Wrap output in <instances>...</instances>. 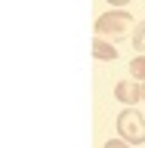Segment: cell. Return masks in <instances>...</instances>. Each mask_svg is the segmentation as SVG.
<instances>
[{
    "mask_svg": "<svg viewBox=\"0 0 145 148\" xmlns=\"http://www.w3.org/2000/svg\"><path fill=\"white\" fill-rule=\"evenodd\" d=\"M114 99L118 102H124V105H136V102H142V83H136V80H120V83H114Z\"/></svg>",
    "mask_w": 145,
    "mask_h": 148,
    "instance_id": "obj_3",
    "label": "cell"
},
{
    "mask_svg": "<svg viewBox=\"0 0 145 148\" xmlns=\"http://www.w3.org/2000/svg\"><path fill=\"white\" fill-rule=\"evenodd\" d=\"M130 74L136 83H145V56H133L130 59Z\"/></svg>",
    "mask_w": 145,
    "mask_h": 148,
    "instance_id": "obj_5",
    "label": "cell"
},
{
    "mask_svg": "<svg viewBox=\"0 0 145 148\" xmlns=\"http://www.w3.org/2000/svg\"><path fill=\"white\" fill-rule=\"evenodd\" d=\"M102 148H130V145L124 142V139H108V142H105Z\"/></svg>",
    "mask_w": 145,
    "mask_h": 148,
    "instance_id": "obj_7",
    "label": "cell"
},
{
    "mask_svg": "<svg viewBox=\"0 0 145 148\" xmlns=\"http://www.w3.org/2000/svg\"><path fill=\"white\" fill-rule=\"evenodd\" d=\"M133 46L139 49V56H145V22H139L133 31Z\"/></svg>",
    "mask_w": 145,
    "mask_h": 148,
    "instance_id": "obj_6",
    "label": "cell"
},
{
    "mask_svg": "<svg viewBox=\"0 0 145 148\" xmlns=\"http://www.w3.org/2000/svg\"><path fill=\"white\" fill-rule=\"evenodd\" d=\"M108 3H111V6H114V9H124V6H127V3H130V0H108Z\"/></svg>",
    "mask_w": 145,
    "mask_h": 148,
    "instance_id": "obj_8",
    "label": "cell"
},
{
    "mask_svg": "<svg viewBox=\"0 0 145 148\" xmlns=\"http://www.w3.org/2000/svg\"><path fill=\"white\" fill-rule=\"evenodd\" d=\"M142 102H145V83H142Z\"/></svg>",
    "mask_w": 145,
    "mask_h": 148,
    "instance_id": "obj_9",
    "label": "cell"
},
{
    "mask_svg": "<svg viewBox=\"0 0 145 148\" xmlns=\"http://www.w3.org/2000/svg\"><path fill=\"white\" fill-rule=\"evenodd\" d=\"M118 139H124L130 148L145 142V114H139L136 108H127L118 117Z\"/></svg>",
    "mask_w": 145,
    "mask_h": 148,
    "instance_id": "obj_1",
    "label": "cell"
},
{
    "mask_svg": "<svg viewBox=\"0 0 145 148\" xmlns=\"http://www.w3.org/2000/svg\"><path fill=\"white\" fill-rule=\"evenodd\" d=\"M93 56H96L99 62H114V59H118V49H114L108 40L96 37V40H93Z\"/></svg>",
    "mask_w": 145,
    "mask_h": 148,
    "instance_id": "obj_4",
    "label": "cell"
},
{
    "mask_svg": "<svg viewBox=\"0 0 145 148\" xmlns=\"http://www.w3.org/2000/svg\"><path fill=\"white\" fill-rule=\"evenodd\" d=\"M133 25V16L127 9H108L96 18V37H118L127 34V28Z\"/></svg>",
    "mask_w": 145,
    "mask_h": 148,
    "instance_id": "obj_2",
    "label": "cell"
}]
</instances>
